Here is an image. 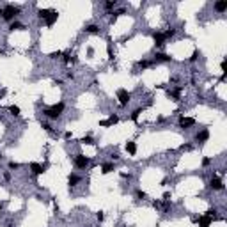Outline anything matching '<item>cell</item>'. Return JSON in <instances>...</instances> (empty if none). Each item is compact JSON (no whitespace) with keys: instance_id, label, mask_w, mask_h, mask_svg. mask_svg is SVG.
Here are the masks:
<instances>
[{"instance_id":"e0dca14e","label":"cell","mask_w":227,"mask_h":227,"mask_svg":"<svg viewBox=\"0 0 227 227\" xmlns=\"http://www.w3.org/2000/svg\"><path fill=\"white\" fill-rule=\"evenodd\" d=\"M155 59H156V61H160V62H169V61H170V57H169L167 53H156Z\"/></svg>"},{"instance_id":"8992f818","label":"cell","mask_w":227,"mask_h":227,"mask_svg":"<svg viewBox=\"0 0 227 227\" xmlns=\"http://www.w3.org/2000/svg\"><path fill=\"white\" fill-rule=\"evenodd\" d=\"M208 138H209V131H208V130H202V131H199V133L195 135V140L201 142V144H204Z\"/></svg>"},{"instance_id":"83f0119b","label":"cell","mask_w":227,"mask_h":227,"mask_svg":"<svg viewBox=\"0 0 227 227\" xmlns=\"http://www.w3.org/2000/svg\"><path fill=\"white\" fill-rule=\"evenodd\" d=\"M121 14H124V11H123V9H121V11H117V12H113V16H112V23H113L115 20H117V18H119Z\"/></svg>"},{"instance_id":"52a82bcc","label":"cell","mask_w":227,"mask_h":227,"mask_svg":"<svg viewBox=\"0 0 227 227\" xmlns=\"http://www.w3.org/2000/svg\"><path fill=\"white\" fill-rule=\"evenodd\" d=\"M209 186H211L213 190H222V188H224V183H222L220 177H213V179L209 181Z\"/></svg>"},{"instance_id":"f546056e","label":"cell","mask_w":227,"mask_h":227,"mask_svg":"<svg viewBox=\"0 0 227 227\" xmlns=\"http://www.w3.org/2000/svg\"><path fill=\"white\" fill-rule=\"evenodd\" d=\"M220 68H222V71H224V75H225V69H227V62L225 61H222V64H220Z\"/></svg>"},{"instance_id":"5bb4252c","label":"cell","mask_w":227,"mask_h":227,"mask_svg":"<svg viewBox=\"0 0 227 227\" xmlns=\"http://www.w3.org/2000/svg\"><path fill=\"white\" fill-rule=\"evenodd\" d=\"M68 183H69V186H75L76 183H80V177L76 174H69V177H68Z\"/></svg>"},{"instance_id":"7a4b0ae2","label":"cell","mask_w":227,"mask_h":227,"mask_svg":"<svg viewBox=\"0 0 227 227\" xmlns=\"http://www.w3.org/2000/svg\"><path fill=\"white\" fill-rule=\"evenodd\" d=\"M0 14H2V18L5 21H11L14 20V16L16 14H20V7H14V5H5L4 9L0 11Z\"/></svg>"},{"instance_id":"8fae6325","label":"cell","mask_w":227,"mask_h":227,"mask_svg":"<svg viewBox=\"0 0 227 227\" xmlns=\"http://www.w3.org/2000/svg\"><path fill=\"white\" fill-rule=\"evenodd\" d=\"M57 18H59V12H57V11H52V12H50V16L46 18V25H48V27H52L53 23L57 21Z\"/></svg>"},{"instance_id":"d6a6232c","label":"cell","mask_w":227,"mask_h":227,"mask_svg":"<svg viewBox=\"0 0 227 227\" xmlns=\"http://www.w3.org/2000/svg\"><path fill=\"white\" fill-rule=\"evenodd\" d=\"M9 169H20V163H14V162H11V163H9Z\"/></svg>"},{"instance_id":"603a6c76","label":"cell","mask_w":227,"mask_h":227,"mask_svg":"<svg viewBox=\"0 0 227 227\" xmlns=\"http://www.w3.org/2000/svg\"><path fill=\"white\" fill-rule=\"evenodd\" d=\"M170 96H172L174 100H179V96H181V89H179V87H177V89H174V91L170 93Z\"/></svg>"},{"instance_id":"44dd1931","label":"cell","mask_w":227,"mask_h":227,"mask_svg":"<svg viewBox=\"0 0 227 227\" xmlns=\"http://www.w3.org/2000/svg\"><path fill=\"white\" fill-rule=\"evenodd\" d=\"M80 142H82V144H89V145H91V144H94V138L91 137V135H87V137H83Z\"/></svg>"},{"instance_id":"d590c367","label":"cell","mask_w":227,"mask_h":227,"mask_svg":"<svg viewBox=\"0 0 227 227\" xmlns=\"http://www.w3.org/2000/svg\"><path fill=\"white\" fill-rule=\"evenodd\" d=\"M96 217H98V220H100V222H101V220H103V218H105V215H103V213H98V215H96Z\"/></svg>"},{"instance_id":"7c38bea8","label":"cell","mask_w":227,"mask_h":227,"mask_svg":"<svg viewBox=\"0 0 227 227\" xmlns=\"http://www.w3.org/2000/svg\"><path fill=\"white\" fill-rule=\"evenodd\" d=\"M194 124H195V119H192V117H181V126H183V128L194 126Z\"/></svg>"},{"instance_id":"2e32d148","label":"cell","mask_w":227,"mask_h":227,"mask_svg":"<svg viewBox=\"0 0 227 227\" xmlns=\"http://www.w3.org/2000/svg\"><path fill=\"white\" fill-rule=\"evenodd\" d=\"M9 29H11V30H23V29H25V25H23V23H20V21H12Z\"/></svg>"},{"instance_id":"3957f363","label":"cell","mask_w":227,"mask_h":227,"mask_svg":"<svg viewBox=\"0 0 227 227\" xmlns=\"http://www.w3.org/2000/svg\"><path fill=\"white\" fill-rule=\"evenodd\" d=\"M130 93L126 91V89H119L117 91V100H119V105L121 107H124V105H128V101H130Z\"/></svg>"},{"instance_id":"6da1fadb","label":"cell","mask_w":227,"mask_h":227,"mask_svg":"<svg viewBox=\"0 0 227 227\" xmlns=\"http://www.w3.org/2000/svg\"><path fill=\"white\" fill-rule=\"evenodd\" d=\"M62 112H64V103H57V105H53V107H50V108H46L44 115L48 119H59Z\"/></svg>"},{"instance_id":"4fadbf2b","label":"cell","mask_w":227,"mask_h":227,"mask_svg":"<svg viewBox=\"0 0 227 227\" xmlns=\"http://www.w3.org/2000/svg\"><path fill=\"white\" fill-rule=\"evenodd\" d=\"M225 9H227V0H220L215 4V11H218V12H224Z\"/></svg>"},{"instance_id":"4dcf8cb0","label":"cell","mask_w":227,"mask_h":227,"mask_svg":"<svg viewBox=\"0 0 227 227\" xmlns=\"http://www.w3.org/2000/svg\"><path fill=\"white\" fill-rule=\"evenodd\" d=\"M197 57H199V52H197V50H195V52L192 53V57H190V61H192V62H194V61H197Z\"/></svg>"},{"instance_id":"9c48e42d","label":"cell","mask_w":227,"mask_h":227,"mask_svg":"<svg viewBox=\"0 0 227 227\" xmlns=\"http://www.w3.org/2000/svg\"><path fill=\"white\" fill-rule=\"evenodd\" d=\"M211 220H213V218L209 217V215L201 217V218H199V227H209V225H211Z\"/></svg>"},{"instance_id":"e575fe53","label":"cell","mask_w":227,"mask_h":227,"mask_svg":"<svg viewBox=\"0 0 227 227\" xmlns=\"http://www.w3.org/2000/svg\"><path fill=\"white\" fill-rule=\"evenodd\" d=\"M87 55L93 57V55H94V48H87Z\"/></svg>"},{"instance_id":"4316f807","label":"cell","mask_w":227,"mask_h":227,"mask_svg":"<svg viewBox=\"0 0 227 227\" xmlns=\"http://www.w3.org/2000/svg\"><path fill=\"white\" fill-rule=\"evenodd\" d=\"M174 34H176V30H174V29H170V30H167L163 36H165V39H169V37H174Z\"/></svg>"},{"instance_id":"ffe728a7","label":"cell","mask_w":227,"mask_h":227,"mask_svg":"<svg viewBox=\"0 0 227 227\" xmlns=\"http://www.w3.org/2000/svg\"><path fill=\"white\" fill-rule=\"evenodd\" d=\"M98 30H100L98 25H89V27L85 29V32H89V34H98Z\"/></svg>"},{"instance_id":"ac0fdd59","label":"cell","mask_w":227,"mask_h":227,"mask_svg":"<svg viewBox=\"0 0 227 227\" xmlns=\"http://www.w3.org/2000/svg\"><path fill=\"white\" fill-rule=\"evenodd\" d=\"M126 151H128L130 155H135V153H137V144H135V142H128V144H126Z\"/></svg>"},{"instance_id":"484cf974","label":"cell","mask_w":227,"mask_h":227,"mask_svg":"<svg viewBox=\"0 0 227 227\" xmlns=\"http://www.w3.org/2000/svg\"><path fill=\"white\" fill-rule=\"evenodd\" d=\"M115 4H117L115 0H108V2L105 4V9H112V7H113V5H115Z\"/></svg>"},{"instance_id":"ba28073f","label":"cell","mask_w":227,"mask_h":227,"mask_svg":"<svg viewBox=\"0 0 227 227\" xmlns=\"http://www.w3.org/2000/svg\"><path fill=\"white\" fill-rule=\"evenodd\" d=\"M153 39H155L156 46H162V44L165 43V36H163L162 32H155V34H153Z\"/></svg>"},{"instance_id":"d4e9b609","label":"cell","mask_w":227,"mask_h":227,"mask_svg":"<svg viewBox=\"0 0 227 227\" xmlns=\"http://www.w3.org/2000/svg\"><path fill=\"white\" fill-rule=\"evenodd\" d=\"M142 112V110H140V108H137V110H133V113H131V121H137V119H138V113Z\"/></svg>"},{"instance_id":"7402d4cb","label":"cell","mask_w":227,"mask_h":227,"mask_svg":"<svg viewBox=\"0 0 227 227\" xmlns=\"http://www.w3.org/2000/svg\"><path fill=\"white\" fill-rule=\"evenodd\" d=\"M9 112L12 115H20V107H16V105H11L9 107Z\"/></svg>"},{"instance_id":"8d00e7d4","label":"cell","mask_w":227,"mask_h":227,"mask_svg":"<svg viewBox=\"0 0 227 227\" xmlns=\"http://www.w3.org/2000/svg\"><path fill=\"white\" fill-rule=\"evenodd\" d=\"M2 158H4V156H2V155H0V162H2Z\"/></svg>"},{"instance_id":"d6986e66","label":"cell","mask_w":227,"mask_h":227,"mask_svg":"<svg viewBox=\"0 0 227 227\" xmlns=\"http://www.w3.org/2000/svg\"><path fill=\"white\" fill-rule=\"evenodd\" d=\"M112 170H113V163H105V165L101 167V172H103V174H110Z\"/></svg>"},{"instance_id":"1f68e13d","label":"cell","mask_w":227,"mask_h":227,"mask_svg":"<svg viewBox=\"0 0 227 227\" xmlns=\"http://www.w3.org/2000/svg\"><path fill=\"white\" fill-rule=\"evenodd\" d=\"M209 163H211V160H209V158H202V165H204V167H208Z\"/></svg>"},{"instance_id":"277c9868","label":"cell","mask_w":227,"mask_h":227,"mask_svg":"<svg viewBox=\"0 0 227 227\" xmlns=\"http://www.w3.org/2000/svg\"><path fill=\"white\" fill-rule=\"evenodd\" d=\"M89 165V158L83 155H76L75 156V167L76 169H85V167Z\"/></svg>"},{"instance_id":"5b68a950","label":"cell","mask_w":227,"mask_h":227,"mask_svg":"<svg viewBox=\"0 0 227 227\" xmlns=\"http://www.w3.org/2000/svg\"><path fill=\"white\" fill-rule=\"evenodd\" d=\"M115 123H119V117L112 113V115H110V117H108L107 121H101V123H100V126H103V128H108V126H113Z\"/></svg>"},{"instance_id":"836d02e7","label":"cell","mask_w":227,"mask_h":227,"mask_svg":"<svg viewBox=\"0 0 227 227\" xmlns=\"http://www.w3.org/2000/svg\"><path fill=\"white\" fill-rule=\"evenodd\" d=\"M137 197H138V199H145V194H144V192H140V190H138V192H137Z\"/></svg>"},{"instance_id":"f1b7e54d","label":"cell","mask_w":227,"mask_h":227,"mask_svg":"<svg viewBox=\"0 0 227 227\" xmlns=\"http://www.w3.org/2000/svg\"><path fill=\"white\" fill-rule=\"evenodd\" d=\"M41 126L44 128V130H46V131H52V126H50L48 123H41Z\"/></svg>"},{"instance_id":"9a60e30c","label":"cell","mask_w":227,"mask_h":227,"mask_svg":"<svg viewBox=\"0 0 227 227\" xmlns=\"http://www.w3.org/2000/svg\"><path fill=\"white\" fill-rule=\"evenodd\" d=\"M53 9H39V12H37V16L41 18V20H46L48 16H50V12H52Z\"/></svg>"},{"instance_id":"30bf717a","label":"cell","mask_w":227,"mask_h":227,"mask_svg":"<svg viewBox=\"0 0 227 227\" xmlns=\"http://www.w3.org/2000/svg\"><path fill=\"white\" fill-rule=\"evenodd\" d=\"M30 169H32V172H34V174H43V172H44V170H46V167L44 165H39V163H30Z\"/></svg>"},{"instance_id":"cb8c5ba5","label":"cell","mask_w":227,"mask_h":227,"mask_svg":"<svg viewBox=\"0 0 227 227\" xmlns=\"http://www.w3.org/2000/svg\"><path fill=\"white\" fill-rule=\"evenodd\" d=\"M138 66H140L142 69H145V68H149V66H151V62H149V61H140V62H138Z\"/></svg>"}]
</instances>
